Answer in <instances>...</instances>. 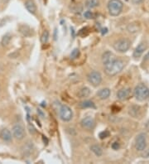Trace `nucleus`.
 <instances>
[{
  "label": "nucleus",
  "instance_id": "obj_1",
  "mask_svg": "<svg viewBox=\"0 0 149 164\" xmlns=\"http://www.w3.org/2000/svg\"><path fill=\"white\" fill-rule=\"evenodd\" d=\"M105 66V71L108 76H116L117 74L121 72L123 67H124V62L121 60L115 58L112 61H110Z\"/></svg>",
  "mask_w": 149,
  "mask_h": 164
},
{
  "label": "nucleus",
  "instance_id": "obj_2",
  "mask_svg": "<svg viewBox=\"0 0 149 164\" xmlns=\"http://www.w3.org/2000/svg\"><path fill=\"white\" fill-rule=\"evenodd\" d=\"M133 95L137 101H147V99H149V89L145 86L144 84H138L135 87L134 91H133Z\"/></svg>",
  "mask_w": 149,
  "mask_h": 164
},
{
  "label": "nucleus",
  "instance_id": "obj_3",
  "mask_svg": "<svg viewBox=\"0 0 149 164\" xmlns=\"http://www.w3.org/2000/svg\"><path fill=\"white\" fill-rule=\"evenodd\" d=\"M123 7V3L121 0H109L108 2L109 13L113 17H116L121 13Z\"/></svg>",
  "mask_w": 149,
  "mask_h": 164
},
{
  "label": "nucleus",
  "instance_id": "obj_4",
  "mask_svg": "<svg viewBox=\"0 0 149 164\" xmlns=\"http://www.w3.org/2000/svg\"><path fill=\"white\" fill-rule=\"evenodd\" d=\"M59 115L64 122H69L73 118V112L68 105H62L59 109Z\"/></svg>",
  "mask_w": 149,
  "mask_h": 164
},
{
  "label": "nucleus",
  "instance_id": "obj_5",
  "mask_svg": "<svg viewBox=\"0 0 149 164\" xmlns=\"http://www.w3.org/2000/svg\"><path fill=\"white\" fill-rule=\"evenodd\" d=\"M130 47V42L126 38L118 40L114 44V48L119 52H126Z\"/></svg>",
  "mask_w": 149,
  "mask_h": 164
},
{
  "label": "nucleus",
  "instance_id": "obj_6",
  "mask_svg": "<svg viewBox=\"0 0 149 164\" xmlns=\"http://www.w3.org/2000/svg\"><path fill=\"white\" fill-rule=\"evenodd\" d=\"M88 81L93 86H100V83L102 82V76L101 74L99 71H91V73L89 74L87 76Z\"/></svg>",
  "mask_w": 149,
  "mask_h": 164
},
{
  "label": "nucleus",
  "instance_id": "obj_7",
  "mask_svg": "<svg viewBox=\"0 0 149 164\" xmlns=\"http://www.w3.org/2000/svg\"><path fill=\"white\" fill-rule=\"evenodd\" d=\"M147 147V139H146V134L142 133L137 135L135 142V148L137 151H143Z\"/></svg>",
  "mask_w": 149,
  "mask_h": 164
},
{
  "label": "nucleus",
  "instance_id": "obj_8",
  "mask_svg": "<svg viewBox=\"0 0 149 164\" xmlns=\"http://www.w3.org/2000/svg\"><path fill=\"white\" fill-rule=\"evenodd\" d=\"M12 135L17 140L23 139L26 136L25 129L20 124H15L12 127Z\"/></svg>",
  "mask_w": 149,
  "mask_h": 164
},
{
  "label": "nucleus",
  "instance_id": "obj_9",
  "mask_svg": "<svg viewBox=\"0 0 149 164\" xmlns=\"http://www.w3.org/2000/svg\"><path fill=\"white\" fill-rule=\"evenodd\" d=\"M133 92L132 90L130 88H123L121 89L119 91H118L117 93V97L118 99L121 101H128V99H130V97L132 96Z\"/></svg>",
  "mask_w": 149,
  "mask_h": 164
},
{
  "label": "nucleus",
  "instance_id": "obj_10",
  "mask_svg": "<svg viewBox=\"0 0 149 164\" xmlns=\"http://www.w3.org/2000/svg\"><path fill=\"white\" fill-rule=\"evenodd\" d=\"M81 124L83 129L86 130H92L95 127V121L92 117H86L81 120Z\"/></svg>",
  "mask_w": 149,
  "mask_h": 164
},
{
  "label": "nucleus",
  "instance_id": "obj_11",
  "mask_svg": "<svg viewBox=\"0 0 149 164\" xmlns=\"http://www.w3.org/2000/svg\"><path fill=\"white\" fill-rule=\"evenodd\" d=\"M0 138L3 140L4 142H11L12 138V133L10 132V130H8L7 129H2L0 130Z\"/></svg>",
  "mask_w": 149,
  "mask_h": 164
},
{
  "label": "nucleus",
  "instance_id": "obj_12",
  "mask_svg": "<svg viewBox=\"0 0 149 164\" xmlns=\"http://www.w3.org/2000/svg\"><path fill=\"white\" fill-rule=\"evenodd\" d=\"M26 9L32 14H35L37 12V5L33 0H27L24 3Z\"/></svg>",
  "mask_w": 149,
  "mask_h": 164
},
{
  "label": "nucleus",
  "instance_id": "obj_13",
  "mask_svg": "<svg viewBox=\"0 0 149 164\" xmlns=\"http://www.w3.org/2000/svg\"><path fill=\"white\" fill-rule=\"evenodd\" d=\"M147 48V46L144 44V43H140L135 49L134 52H133V56L135 58H138L140 56H142V53L144 52V51Z\"/></svg>",
  "mask_w": 149,
  "mask_h": 164
},
{
  "label": "nucleus",
  "instance_id": "obj_14",
  "mask_svg": "<svg viewBox=\"0 0 149 164\" xmlns=\"http://www.w3.org/2000/svg\"><path fill=\"white\" fill-rule=\"evenodd\" d=\"M114 55L110 52H105L102 56V61L104 65H106V64L110 62V61H112L113 60H114Z\"/></svg>",
  "mask_w": 149,
  "mask_h": 164
},
{
  "label": "nucleus",
  "instance_id": "obj_15",
  "mask_svg": "<svg viewBox=\"0 0 149 164\" xmlns=\"http://www.w3.org/2000/svg\"><path fill=\"white\" fill-rule=\"evenodd\" d=\"M97 96L100 100H106L110 96V90L108 88L101 89L97 92Z\"/></svg>",
  "mask_w": 149,
  "mask_h": 164
},
{
  "label": "nucleus",
  "instance_id": "obj_16",
  "mask_svg": "<svg viewBox=\"0 0 149 164\" xmlns=\"http://www.w3.org/2000/svg\"><path fill=\"white\" fill-rule=\"evenodd\" d=\"M91 95V90L88 87H83V88H81L79 92L77 93V96H78L79 98L83 99V98H86V97H88L89 96Z\"/></svg>",
  "mask_w": 149,
  "mask_h": 164
},
{
  "label": "nucleus",
  "instance_id": "obj_17",
  "mask_svg": "<svg viewBox=\"0 0 149 164\" xmlns=\"http://www.w3.org/2000/svg\"><path fill=\"white\" fill-rule=\"evenodd\" d=\"M86 7L89 9L95 8L100 5V1L99 0H86Z\"/></svg>",
  "mask_w": 149,
  "mask_h": 164
},
{
  "label": "nucleus",
  "instance_id": "obj_18",
  "mask_svg": "<svg viewBox=\"0 0 149 164\" xmlns=\"http://www.w3.org/2000/svg\"><path fill=\"white\" fill-rule=\"evenodd\" d=\"M24 148L22 149L23 154L24 155H29L32 153V150L34 148V146L32 144V143H27V144L24 145Z\"/></svg>",
  "mask_w": 149,
  "mask_h": 164
},
{
  "label": "nucleus",
  "instance_id": "obj_19",
  "mask_svg": "<svg viewBox=\"0 0 149 164\" xmlns=\"http://www.w3.org/2000/svg\"><path fill=\"white\" fill-rule=\"evenodd\" d=\"M91 150L96 155L97 157H100L103 154V150L101 147H100L99 145H92L91 147Z\"/></svg>",
  "mask_w": 149,
  "mask_h": 164
},
{
  "label": "nucleus",
  "instance_id": "obj_20",
  "mask_svg": "<svg viewBox=\"0 0 149 164\" xmlns=\"http://www.w3.org/2000/svg\"><path fill=\"white\" fill-rule=\"evenodd\" d=\"M80 107L82 109H86V108H95V105L94 104V102L91 101H86L81 102L80 104Z\"/></svg>",
  "mask_w": 149,
  "mask_h": 164
},
{
  "label": "nucleus",
  "instance_id": "obj_21",
  "mask_svg": "<svg viewBox=\"0 0 149 164\" xmlns=\"http://www.w3.org/2000/svg\"><path fill=\"white\" fill-rule=\"evenodd\" d=\"M10 41H11V36H10L9 34H6L5 36H3V37L2 38L1 44H2V46L5 47V46H7V44H9Z\"/></svg>",
  "mask_w": 149,
  "mask_h": 164
},
{
  "label": "nucleus",
  "instance_id": "obj_22",
  "mask_svg": "<svg viewBox=\"0 0 149 164\" xmlns=\"http://www.w3.org/2000/svg\"><path fill=\"white\" fill-rule=\"evenodd\" d=\"M48 39H49V32L47 31V30H45L43 33L42 35V37H41V42L45 44V43H47L48 42Z\"/></svg>",
  "mask_w": 149,
  "mask_h": 164
},
{
  "label": "nucleus",
  "instance_id": "obj_23",
  "mask_svg": "<svg viewBox=\"0 0 149 164\" xmlns=\"http://www.w3.org/2000/svg\"><path fill=\"white\" fill-rule=\"evenodd\" d=\"M80 56V50L78 48L74 49L71 53V59H76L78 56Z\"/></svg>",
  "mask_w": 149,
  "mask_h": 164
},
{
  "label": "nucleus",
  "instance_id": "obj_24",
  "mask_svg": "<svg viewBox=\"0 0 149 164\" xmlns=\"http://www.w3.org/2000/svg\"><path fill=\"white\" fill-rule=\"evenodd\" d=\"M109 132L108 131V130H105V131H103V132H101L99 134V136H100V139H104V138H106L107 137H109Z\"/></svg>",
  "mask_w": 149,
  "mask_h": 164
},
{
  "label": "nucleus",
  "instance_id": "obj_25",
  "mask_svg": "<svg viewBox=\"0 0 149 164\" xmlns=\"http://www.w3.org/2000/svg\"><path fill=\"white\" fill-rule=\"evenodd\" d=\"M84 17H86V19H92V18H94V13L91 11H86V12H85V13H84Z\"/></svg>",
  "mask_w": 149,
  "mask_h": 164
},
{
  "label": "nucleus",
  "instance_id": "obj_26",
  "mask_svg": "<svg viewBox=\"0 0 149 164\" xmlns=\"http://www.w3.org/2000/svg\"><path fill=\"white\" fill-rule=\"evenodd\" d=\"M128 29L130 32H137V25L135 24H130L128 27Z\"/></svg>",
  "mask_w": 149,
  "mask_h": 164
},
{
  "label": "nucleus",
  "instance_id": "obj_27",
  "mask_svg": "<svg viewBox=\"0 0 149 164\" xmlns=\"http://www.w3.org/2000/svg\"><path fill=\"white\" fill-rule=\"evenodd\" d=\"M128 1L131 3H133V4H139L143 0H128Z\"/></svg>",
  "mask_w": 149,
  "mask_h": 164
},
{
  "label": "nucleus",
  "instance_id": "obj_28",
  "mask_svg": "<svg viewBox=\"0 0 149 164\" xmlns=\"http://www.w3.org/2000/svg\"><path fill=\"white\" fill-rule=\"evenodd\" d=\"M120 148V145L119 143H114L112 144V148L114 150H118Z\"/></svg>",
  "mask_w": 149,
  "mask_h": 164
},
{
  "label": "nucleus",
  "instance_id": "obj_29",
  "mask_svg": "<svg viewBox=\"0 0 149 164\" xmlns=\"http://www.w3.org/2000/svg\"><path fill=\"white\" fill-rule=\"evenodd\" d=\"M149 60V52H147L146 56H144V59H143V61H147Z\"/></svg>",
  "mask_w": 149,
  "mask_h": 164
},
{
  "label": "nucleus",
  "instance_id": "obj_30",
  "mask_svg": "<svg viewBox=\"0 0 149 164\" xmlns=\"http://www.w3.org/2000/svg\"><path fill=\"white\" fill-rule=\"evenodd\" d=\"M145 157H149V149L147 150V152L145 153Z\"/></svg>",
  "mask_w": 149,
  "mask_h": 164
},
{
  "label": "nucleus",
  "instance_id": "obj_31",
  "mask_svg": "<svg viewBox=\"0 0 149 164\" xmlns=\"http://www.w3.org/2000/svg\"><path fill=\"white\" fill-rule=\"evenodd\" d=\"M2 1H3V2H7L8 0H2Z\"/></svg>",
  "mask_w": 149,
  "mask_h": 164
}]
</instances>
